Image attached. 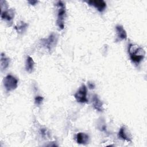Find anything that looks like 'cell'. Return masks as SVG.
Masks as SVG:
<instances>
[{"mask_svg": "<svg viewBox=\"0 0 147 147\" xmlns=\"http://www.w3.org/2000/svg\"><path fill=\"white\" fill-rule=\"evenodd\" d=\"M88 87L90 88H94L95 87V84H94V83H90L89 82L88 83Z\"/></svg>", "mask_w": 147, "mask_h": 147, "instance_id": "obj_18", "label": "cell"}, {"mask_svg": "<svg viewBox=\"0 0 147 147\" xmlns=\"http://www.w3.org/2000/svg\"><path fill=\"white\" fill-rule=\"evenodd\" d=\"M40 133L42 137H47V136L48 135V132L45 128H41L40 129Z\"/></svg>", "mask_w": 147, "mask_h": 147, "instance_id": "obj_16", "label": "cell"}, {"mask_svg": "<svg viewBox=\"0 0 147 147\" xmlns=\"http://www.w3.org/2000/svg\"><path fill=\"white\" fill-rule=\"evenodd\" d=\"M87 3L90 5L93 6L100 12H102L106 7V3L103 0H90L88 1Z\"/></svg>", "mask_w": 147, "mask_h": 147, "instance_id": "obj_8", "label": "cell"}, {"mask_svg": "<svg viewBox=\"0 0 147 147\" xmlns=\"http://www.w3.org/2000/svg\"><path fill=\"white\" fill-rule=\"evenodd\" d=\"M37 2H38V1H28V2H29L30 5H35L37 3Z\"/></svg>", "mask_w": 147, "mask_h": 147, "instance_id": "obj_17", "label": "cell"}, {"mask_svg": "<svg viewBox=\"0 0 147 147\" xmlns=\"http://www.w3.org/2000/svg\"><path fill=\"white\" fill-rule=\"evenodd\" d=\"M34 68V62L33 61V59L30 56H28L26 60V64H25L26 71L29 73H31L33 71Z\"/></svg>", "mask_w": 147, "mask_h": 147, "instance_id": "obj_13", "label": "cell"}, {"mask_svg": "<svg viewBox=\"0 0 147 147\" xmlns=\"http://www.w3.org/2000/svg\"><path fill=\"white\" fill-rule=\"evenodd\" d=\"M44 100V98L41 96H36L34 98V103L36 105L40 106Z\"/></svg>", "mask_w": 147, "mask_h": 147, "instance_id": "obj_15", "label": "cell"}, {"mask_svg": "<svg viewBox=\"0 0 147 147\" xmlns=\"http://www.w3.org/2000/svg\"><path fill=\"white\" fill-rule=\"evenodd\" d=\"M28 26V24L24 22V21H20L15 26L14 28L16 30L17 32L20 34L23 33Z\"/></svg>", "mask_w": 147, "mask_h": 147, "instance_id": "obj_14", "label": "cell"}, {"mask_svg": "<svg viewBox=\"0 0 147 147\" xmlns=\"http://www.w3.org/2000/svg\"><path fill=\"white\" fill-rule=\"evenodd\" d=\"M56 5L58 8L56 23L59 29H63L64 28V20L66 16L65 5L62 1H58Z\"/></svg>", "mask_w": 147, "mask_h": 147, "instance_id": "obj_2", "label": "cell"}, {"mask_svg": "<svg viewBox=\"0 0 147 147\" xmlns=\"http://www.w3.org/2000/svg\"><path fill=\"white\" fill-rule=\"evenodd\" d=\"M87 89L85 84H83L79 90L76 92V93L74 94V98L76 100L77 102L81 103H84L88 102V99L87 98Z\"/></svg>", "mask_w": 147, "mask_h": 147, "instance_id": "obj_5", "label": "cell"}, {"mask_svg": "<svg viewBox=\"0 0 147 147\" xmlns=\"http://www.w3.org/2000/svg\"><path fill=\"white\" fill-rule=\"evenodd\" d=\"M15 12L13 9H7L1 11V17L2 20L6 21L7 22L11 23L14 17Z\"/></svg>", "mask_w": 147, "mask_h": 147, "instance_id": "obj_7", "label": "cell"}, {"mask_svg": "<svg viewBox=\"0 0 147 147\" xmlns=\"http://www.w3.org/2000/svg\"><path fill=\"white\" fill-rule=\"evenodd\" d=\"M57 35L55 33H52L48 38L41 40V44L51 52L55 47L57 42Z\"/></svg>", "mask_w": 147, "mask_h": 147, "instance_id": "obj_3", "label": "cell"}, {"mask_svg": "<svg viewBox=\"0 0 147 147\" xmlns=\"http://www.w3.org/2000/svg\"><path fill=\"white\" fill-rule=\"evenodd\" d=\"M92 106L94 109H95L96 110L99 112L103 111V103L98 98L97 95L94 94L93 95L92 99Z\"/></svg>", "mask_w": 147, "mask_h": 147, "instance_id": "obj_10", "label": "cell"}, {"mask_svg": "<svg viewBox=\"0 0 147 147\" xmlns=\"http://www.w3.org/2000/svg\"><path fill=\"white\" fill-rule=\"evenodd\" d=\"M117 33V40L122 41L127 38V33L123 27L121 25H118L115 26Z\"/></svg>", "mask_w": 147, "mask_h": 147, "instance_id": "obj_9", "label": "cell"}, {"mask_svg": "<svg viewBox=\"0 0 147 147\" xmlns=\"http://www.w3.org/2000/svg\"><path fill=\"white\" fill-rule=\"evenodd\" d=\"M18 79L12 75H7L3 80V85L6 91L15 90L18 86Z\"/></svg>", "mask_w": 147, "mask_h": 147, "instance_id": "obj_4", "label": "cell"}, {"mask_svg": "<svg viewBox=\"0 0 147 147\" xmlns=\"http://www.w3.org/2000/svg\"><path fill=\"white\" fill-rule=\"evenodd\" d=\"M10 59L6 56L4 53L1 54V69L2 71L6 69L9 65Z\"/></svg>", "mask_w": 147, "mask_h": 147, "instance_id": "obj_12", "label": "cell"}, {"mask_svg": "<svg viewBox=\"0 0 147 147\" xmlns=\"http://www.w3.org/2000/svg\"><path fill=\"white\" fill-rule=\"evenodd\" d=\"M118 136L119 138L125 140L127 142H132L131 134L130 131L129 130L128 128L125 125L122 126L120 128L119 132L118 133Z\"/></svg>", "mask_w": 147, "mask_h": 147, "instance_id": "obj_6", "label": "cell"}, {"mask_svg": "<svg viewBox=\"0 0 147 147\" xmlns=\"http://www.w3.org/2000/svg\"><path fill=\"white\" fill-rule=\"evenodd\" d=\"M76 141L79 144H82V145H86L87 144L89 141V136L88 134L80 132L78 133L75 137Z\"/></svg>", "mask_w": 147, "mask_h": 147, "instance_id": "obj_11", "label": "cell"}, {"mask_svg": "<svg viewBox=\"0 0 147 147\" xmlns=\"http://www.w3.org/2000/svg\"><path fill=\"white\" fill-rule=\"evenodd\" d=\"M128 53L131 60L136 64H140L145 55L144 49L139 45L134 44H130L128 45Z\"/></svg>", "mask_w": 147, "mask_h": 147, "instance_id": "obj_1", "label": "cell"}]
</instances>
